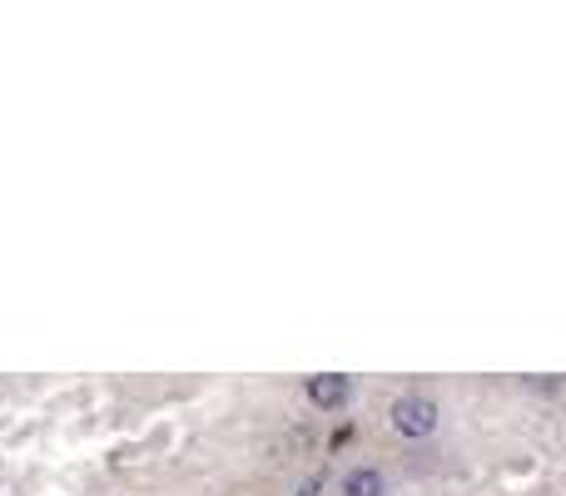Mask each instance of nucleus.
<instances>
[{
  "instance_id": "f257e3e1",
  "label": "nucleus",
  "mask_w": 566,
  "mask_h": 496,
  "mask_svg": "<svg viewBox=\"0 0 566 496\" xmlns=\"http://www.w3.org/2000/svg\"><path fill=\"white\" fill-rule=\"evenodd\" d=\"M393 427H398L403 437H432L437 407H432L427 397H398V402H393Z\"/></svg>"
},
{
  "instance_id": "f03ea898",
  "label": "nucleus",
  "mask_w": 566,
  "mask_h": 496,
  "mask_svg": "<svg viewBox=\"0 0 566 496\" xmlns=\"http://www.w3.org/2000/svg\"><path fill=\"white\" fill-rule=\"evenodd\" d=\"M348 392H353V382H348V377H338V372H318V377H308V402H313V407H323V412L343 407V402H348Z\"/></svg>"
},
{
  "instance_id": "7ed1b4c3",
  "label": "nucleus",
  "mask_w": 566,
  "mask_h": 496,
  "mask_svg": "<svg viewBox=\"0 0 566 496\" xmlns=\"http://www.w3.org/2000/svg\"><path fill=\"white\" fill-rule=\"evenodd\" d=\"M343 496H388V482H383V472L358 467V472L343 477Z\"/></svg>"
},
{
  "instance_id": "20e7f679",
  "label": "nucleus",
  "mask_w": 566,
  "mask_h": 496,
  "mask_svg": "<svg viewBox=\"0 0 566 496\" xmlns=\"http://www.w3.org/2000/svg\"><path fill=\"white\" fill-rule=\"evenodd\" d=\"M318 487H323V482H318V477H308V482L298 487V496H318Z\"/></svg>"
}]
</instances>
